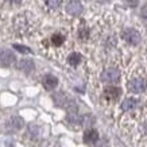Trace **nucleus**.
I'll use <instances>...</instances> for the list:
<instances>
[{
	"instance_id": "nucleus-1",
	"label": "nucleus",
	"mask_w": 147,
	"mask_h": 147,
	"mask_svg": "<svg viewBox=\"0 0 147 147\" xmlns=\"http://www.w3.org/2000/svg\"><path fill=\"white\" fill-rule=\"evenodd\" d=\"M101 80L104 82H117V81L120 80V71L117 70V69H115V67L107 69V70L102 71Z\"/></svg>"
},
{
	"instance_id": "nucleus-2",
	"label": "nucleus",
	"mask_w": 147,
	"mask_h": 147,
	"mask_svg": "<svg viewBox=\"0 0 147 147\" xmlns=\"http://www.w3.org/2000/svg\"><path fill=\"white\" fill-rule=\"evenodd\" d=\"M121 35L124 38V40H127L129 45H138L140 42V34L134 28H125Z\"/></svg>"
},
{
	"instance_id": "nucleus-3",
	"label": "nucleus",
	"mask_w": 147,
	"mask_h": 147,
	"mask_svg": "<svg viewBox=\"0 0 147 147\" xmlns=\"http://www.w3.org/2000/svg\"><path fill=\"white\" fill-rule=\"evenodd\" d=\"M147 88V82L143 78H134L132 81H129L128 89L134 93H142Z\"/></svg>"
},
{
	"instance_id": "nucleus-4",
	"label": "nucleus",
	"mask_w": 147,
	"mask_h": 147,
	"mask_svg": "<svg viewBox=\"0 0 147 147\" xmlns=\"http://www.w3.org/2000/svg\"><path fill=\"white\" fill-rule=\"evenodd\" d=\"M15 62V55L12 54L11 50H1L0 51V63L3 66L8 67Z\"/></svg>"
},
{
	"instance_id": "nucleus-5",
	"label": "nucleus",
	"mask_w": 147,
	"mask_h": 147,
	"mask_svg": "<svg viewBox=\"0 0 147 147\" xmlns=\"http://www.w3.org/2000/svg\"><path fill=\"white\" fill-rule=\"evenodd\" d=\"M66 12L69 15H73V16H77L82 12V4H81L78 0H70L66 4Z\"/></svg>"
},
{
	"instance_id": "nucleus-6",
	"label": "nucleus",
	"mask_w": 147,
	"mask_h": 147,
	"mask_svg": "<svg viewBox=\"0 0 147 147\" xmlns=\"http://www.w3.org/2000/svg\"><path fill=\"white\" fill-rule=\"evenodd\" d=\"M121 90L116 86H108L104 89V97L108 98V100H116V98L120 96Z\"/></svg>"
},
{
	"instance_id": "nucleus-7",
	"label": "nucleus",
	"mask_w": 147,
	"mask_h": 147,
	"mask_svg": "<svg viewBox=\"0 0 147 147\" xmlns=\"http://www.w3.org/2000/svg\"><path fill=\"white\" fill-rule=\"evenodd\" d=\"M58 84V80L57 77H54L53 74H47V76L43 77V86H45L47 90H51L54 89Z\"/></svg>"
},
{
	"instance_id": "nucleus-8",
	"label": "nucleus",
	"mask_w": 147,
	"mask_h": 147,
	"mask_svg": "<svg viewBox=\"0 0 147 147\" xmlns=\"http://www.w3.org/2000/svg\"><path fill=\"white\" fill-rule=\"evenodd\" d=\"M98 140V132L96 129H88L84 135V142L85 143H94Z\"/></svg>"
},
{
	"instance_id": "nucleus-9",
	"label": "nucleus",
	"mask_w": 147,
	"mask_h": 147,
	"mask_svg": "<svg viewBox=\"0 0 147 147\" xmlns=\"http://www.w3.org/2000/svg\"><path fill=\"white\" fill-rule=\"evenodd\" d=\"M18 67L20 70H23L24 73H30L31 70H34V62L31 59H22L18 63Z\"/></svg>"
},
{
	"instance_id": "nucleus-10",
	"label": "nucleus",
	"mask_w": 147,
	"mask_h": 147,
	"mask_svg": "<svg viewBox=\"0 0 147 147\" xmlns=\"http://www.w3.org/2000/svg\"><path fill=\"white\" fill-rule=\"evenodd\" d=\"M22 125H23V120L20 119V117H12L11 120L8 121V128L9 129H13V131H18V129L22 128Z\"/></svg>"
},
{
	"instance_id": "nucleus-11",
	"label": "nucleus",
	"mask_w": 147,
	"mask_h": 147,
	"mask_svg": "<svg viewBox=\"0 0 147 147\" xmlns=\"http://www.w3.org/2000/svg\"><path fill=\"white\" fill-rule=\"evenodd\" d=\"M135 105H136V100L135 98H125L124 101L121 102V111H124V112H127V111H131V109H134L135 108Z\"/></svg>"
},
{
	"instance_id": "nucleus-12",
	"label": "nucleus",
	"mask_w": 147,
	"mask_h": 147,
	"mask_svg": "<svg viewBox=\"0 0 147 147\" xmlns=\"http://www.w3.org/2000/svg\"><path fill=\"white\" fill-rule=\"evenodd\" d=\"M67 62L70 63L71 66H77L81 62V54L80 53H71L67 57Z\"/></svg>"
},
{
	"instance_id": "nucleus-13",
	"label": "nucleus",
	"mask_w": 147,
	"mask_h": 147,
	"mask_svg": "<svg viewBox=\"0 0 147 147\" xmlns=\"http://www.w3.org/2000/svg\"><path fill=\"white\" fill-rule=\"evenodd\" d=\"M51 42H53L54 46H61L65 42V36L61 35V34H54L51 36Z\"/></svg>"
},
{
	"instance_id": "nucleus-14",
	"label": "nucleus",
	"mask_w": 147,
	"mask_h": 147,
	"mask_svg": "<svg viewBox=\"0 0 147 147\" xmlns=\"http://www.w3.org/2000/svg\"><path fill=\"white\" fill-rule=\"evenodd\" d=\"M13 49H16L19 53H23V54L31 53V50L28 49L27 46H22V45H18V43H15V45H13Z\"/></svg>"
},
{
	"instance_id": "nucleus-15",
	"label": "nucleus",
	"mask_w": 147,
	"mask_h": 147,
	"mask_svg": "<svg viewBox=\"0 0 147 147\" xmlns=\"http://www.w3.org/2000/svg\"><path fill=\"white\" fill-rule=\"evenodd\" d=\"M47 3H49L50 7H53V8H57L59 3H61V0H47Z\"/></svg>"
},
{
	"instance_id": "nucleus-16",
	"label": "nucleus",
	"mask_w": 147,
	"mask_h": 147,
	"mask_svg": "<svg viewBox=\"0 0 147 147\" xmlns=\"http://www.w3.org/2000/svg\"><path fill=\"white\" fill-rule=\"evenodd\" d=\"M80 36L82 38V39H86V38H88V30H81Z\"/></svg>"
},
{
	"instance_id": "nucleus-17",
	"label": "nucleus",
	"mask_w": 147,
	"mask_h": 147,
	"mask_svg": "<svg viewBox=\"0 0 147 147\" xmlns=\"http://www.w3.org/2000/svg\"><path fill=\"white\" fill-rule=\"evenodd\" d=\"M142 16L147 19V3L143 5V8H142Z\"/></svg>"
},
{
	"instance_id": "nucleus-18",
	"label": "nucleus",
	"mask_w": 147,
	"mask_h": 147,
	"mask_svg": "<svg viewBox=\"0 0 147 147\" xmlns=\"http://www.w3.org/2000/svg\"><path fill=\"white\" fill-rule=\"evenodd\" d=\"M8 1H11V3H19L20 0H8Z\"/></svg>"
}]
</instances>
